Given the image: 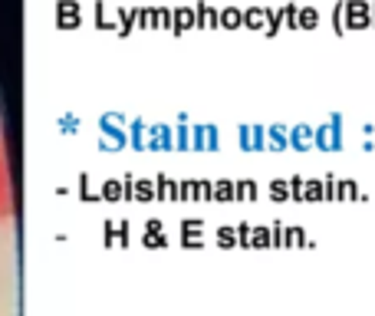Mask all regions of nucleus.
<instances>
[{"label":"nucleus","mask_w":375,"mask_h":316,"mask_svg":"<svg viewBox=\"0 0 375 316\" xmlns=\"http://www.w3.org/2000/svg\"><path fill=\"white\" fill-rule=\"evenodd\" d=\"M289 152H316V145H313V125H310V122L289 125Z\"/></svg>","instance_id":"nucleus-5"},{"label":"nucleus","mask_w":375,"mask_h":316,"mask_svg":"<svg viewBox=\"0 0 375 316\" xmlns=\"http://www.w3.org/2000/svg\"><path fill=\"white\" fill-rule=\"evenodd\" d=\"M194 23H198L194 7H182V11L175 13V30H188V27H194Z\"/></svg>","instance_id":"nucleus-21"},{"label":"nucleus","mask_w":375,"mask_h":316,"mask_svg":"<svg viewBox=\"0 0 375 316\" xmlns=\"http://www.w3.org/2000/svg\"><path fill=\"white\" fill-rule=\"evenodd\" d=\"M313 201H326V191H322V178H306L303 205H313Z\"/></svg>","instance_id":"nucleus-19"},{"label":"nucleus","mask_w":375,"mask_h":316,"mask_svg":"<svg viewBox=\"0 0 375 316\" xmlns=\"http://www.w3.org/2000/svg\"><path fill=\"white\" fill-rule=\"evenodd\" d=\"M194 17H198V27H217V17H221V11L217 7H211V4H204V0H198L194 4Z\"/></svg>","instance_id":"nucleus-11"},{"label":"nucleus","mask_w":375,"mask_h":316,"mask_svg":"<svg viewBox=\"0 0 375 316\" xmlns=\"http://www.w3.org/2000/svg\"><path fill=\"white\" fill-rule=\"evenodd\" d=\"M280 13V23H283V30H300V4H283V7H277Z\"/></svg>","instance_id":"nucleus-12"},{"label":"nucleus","mask_w":375,"mask_h":316,"mask_svg":"<svg viewBox=\"0 0 375 316\" xmlns=\"http://www.w3.org/2000/svg\"><path fill=\"white\" fill-rule=\"evenodd\" d=\"M273 13H277L273 7H244V27L267 33L270 20H273Z\"/></svg>","instance_id":"nucleus-6"},{"label":"nucleus","mask_w":375,"mask_h":316,"mask_svg":"<svg viewBox=\"0 0 375 316\" xmlns=\"http://www.w3.org/2000/svg\"><path fill=\"white\" fill-rule=\"evenodd\" d=\"M313 145H316V152H343V129H336L329 122L313 125Z\"/></svg>","instance_id":"nucleus-3"},{"label":"nucleus","mask_w":375,"mask_h":316,"mask_svg":"<svg viewBox=\"0 0 375 316\" xmlns=\"http://www.w3.org/2000/svg\"><path fill=\"white\" fill-rule=\"evenodd\" d=\"M17 214V191H13V168H11V149L7 135L0 129V224Z\"/></svg>","instance_id":"nucleus-1"},{"label":"nucleus","mask_w":375,"mask_h":316,"mask_svg":"<svg viewBox=\"0 0 375 316\" xmlns=\"http://www.w3.org/2000/svg\"><path fill=\"white\" fill-rule=\"evenodd\" d=\"M316 240H310V234H306V228H287V234H283V247H313Z\"/></svg>","instance_id":"nucleus-15"},{"label":"nucleus","mask_w":375,"mask_h":316,"mask_svg":"<svg viewBox=\"0 0 375 316\" xmlns=\"http://www.w3.org/2000/svg\"><path fill=\"white\" fill-rule=\"evenodd\" d=\"M332 33L336 36L346 33V0H336V7H332Z\"/></svg>","instance_id":"nucleus-20"},{"label":"nucleus","mask_w":375,"mask_h":316,"mask_svg":"<svg viewBox=\"0 0 375 316\" xmlns=\"http://www.w3.org/2000/svg\"><path fill=\"white\" fill-rule=\"evenodd\" d=\"M322 20V13L316 11V7H310V4H300V30H316Z\"/></svg>","instance_id":"nucleus-18"},{"label":"nucleus","mask_w":375,"mask_h":316,"mask_svg":"<svg viewBox=\"0 0 375 316\" xmlns=\"http://www.w3.org/2000/svg\"><path fill=\"white\" fill-rule=\"evenodd\" d=\"M267 152H289V125L283 122L267 125Z\"/></svg>","instance_id":"nucleus-7"},{"label":"nucleus","mask_w":375,"mask_h":316,"mask_svg":"<svg viewBox=\"0 0 375 316\" xmlns=\"http://www.w3.org/2000/svg\"><path fill=\"white\" fill-rule=\"evenodd\" d=\"M339 201H369V198L359 191V181H353V178H339Z\"/></svg>","instance_id":"nucleus-16"},{"label":"nucleus","mask_w":375,"mask_h":316,"mask_svg":"<svg viewBox=\"0 0 375 316\" xmlns=\"http://www.w3.org/2000/svg\"><path fill=\"white\" fill-rule=\"evenodd\" d=\"M211 185L214 181H194V201H211Z\"/></svg>","instance_id":"nucleus-27"},{"label":"nucleus","mask_w":375,"mask_h":316,"mask_svg":"<svg viewBox=\"0 0 375 316\" xmlns=\"http://www.w3.org/2000/svg\"><path fill=\"white\" fill-rule=\"evenodd\" d=\"M267 198L273 205H289V181L287 178H273L267 185Z\"/></svg>","instance_id":"nucleus-13"},{"label":"nucleus","mask_w":375,"mask_h":316,"mask_svg":"<svg viewBox=\"0 0 375 316\" xmlns=\"http://www.w3.org/2000/svg\"><path fill=\"white\" fill-rule=\"evenodd\" d=\"M217 244H221V247H237L234 224H224V228H217Z\"/></svg>","instance_id":"nucleus-24"},{"label":"nucleus","mask_w":375,"mask_h":316,"mask_svg":"<svg viewBox=\"0 0 375 316\" xmlns=\"http://www.w3.org/2000/svg\"><path fill=\"white\" fill-rule=\"evenodd\" d=\"M237 149L240 152H267V125H237Z\"/></svg>","instance_id":"nucleus-2"},{"label":"nucleus","mask_w":375,"mask_h":316,"mask_svg":"<svg viewBox=\"0 0 375 316\" xmlns=\"http://www.w3.org/2000/svg\"><path fill=\"white\" fill-rule=\"evenodd\" d=\"M234 234H237V247H240V251H250V247H254V224L237 221V224H234Z\"/></svg>","instance_id":"nucleus-17"},{"label":"nucleus","mask_w":375,"mask_h":316,"mask_svg":"<svg viewBox=\"0 0 375 316\" xmlns=\"http://www.w3.org/2000/svg\"><path fill=\"white\" fill-rule=\"evenodd\" d=\"M260 201V185L254 178H240L234 181V205H254Z\"/></svg>","instance_id":"nucleus-9"},{"label":"nucleus","mask_w":375,"mask_h":316,"mask_svg":"<svg viewBox=\"0 0 375 316\" xmlns=\"http://www.w3.org/2000/svg\"><path fill=\"white\" fill-rule=\"evenodd\" d=\"M211 201H224V205H234V181L231 178H221L211 185Z\"/></svg>","instance_id":"nucleus-14"},{"label":"nucleus","mask_w":375,"mask_h":316,"mask_svg":"<svg viewBox=\"0 0 375 316\" xmlns=\"http://www.w3.org/2000/svg\"><path fill=\"white\" fill-rule=\"evenodd\" d=\"M178 145H182V149H188V145H191V129H182V132H178Z\"/></svg>","instance_id":"nucleus-29"},{"label":"nucleus","mask_w":375,"mask_h":316,"mask_svg":"<svg viewBox=\"0 0 375 316\" xmlns=\"http://www.w3.org/2000/svg\"><path fill=\"white\" fill-rule=\"evenodd\" d=\"M322 191H326V201H339V178L332 172L322 178Z\"/></svg>","instance_id":"nucleus-23"},{"label":"nucleus","mask_w":375,"mask_h":316,"mask_svg":"<svg viewBox=\"0 0 375 316\" xmlns=\"http://www.w3.org/2000/svg\"><path fill=\"white\" fill-rule=\"evenodd\" d=\"M283 234H287V224H283V221H273V228H270V244H273V247H283Z\"/></svg>","instance_id":"nucleus-26"},{"label":"nucleus","mask_w":375,"mask_h":316,"mask_svg":"<svg viewBox=\"0 0 375 316\" xmlns=\"http://www.w3.org/2000/svg\"><path fill=\"white\" fill-rule=\"evenodd\" d=\"M365 27H372L369 0H346V33L349 30H365Z\"/></svg>","instance_id":"nucleus-4"},{"label":"nucleus","mask_w":375,"mask_h":316,"mask_svg":"<svg viewBox=\"0 0 375 316\" xmlns=\"http://www.w3.org/2000/svg\"><path fill=\"white\" fill-rule=\"evenodd\" d=\"M326 122H329V125H336V129H346L343 112H329V116H326Z\"/></svg>","instance_id":"nucleus-28"},{"label":"nucleus","mask_w":375,"mask_h":316,"mask_svg":"<svg viewBox=\"0 0 375 316\" xmlns=\"http://www.w3.org/2000/svg\"><path fill=\"white\" fill-rule=\"evenodd\" d=\"M254 247H273V244H270V228L267 224H254Z\"/></svg>","instance_id":"nucleus-25"},{"label":"nucleus","mask_w":375,"mask_h":316,"mask_svg":"<svg viewBox=\"0 0 375 316\" xmlns=\"http://www.w3.org/2000/svg\"><path fill=\"white\" fill-rule=\"evenodd\" d=\"M217 27H224V30H240L244 27V7H221V17H217Z\"/></svg>","instance_id":"nucleus-10"},{"label":"nucleus","mask_w":375,"mask_h":316,"mask_svg":"<svg viewBox=\"0 0 375 316\" xmlns=\"http://www.w3.org/2000/svg\"><path fill=\"white\" fill-rule=\"evenodd\" d=\"M362 135H365V139H372V135H375V125H372V122H365V125H362Z\"/></svg>","instance_id":"nucleus-30"},{"label":"nucleus","mask_w":375,"mask_h":316,"mask_svg":"<svg viewBox=\"0 0 375 316\" xmlns=\"http://www.w3.org/2000/svg\"><path fill=\"white\" fill-rule=\"evenodd\" d=\"M194 149L198 152H217L221 149V135L214 125H198L194 129Z\"/></svg>","instance_id":"nucleus-8"},{"label":"nucleus","mask_w":375,"mask_h":316,"mask_svg":"<svg viewBox=\"0 0 375 316\" xmlns=\"http://www.w3.org/2000/svg\"><path fill=\"white\" fill-rule=\"evenodd\" d=\"M369 17H372V27H375V0H369Z\"/></svg>","instance_id":"nucleus-31"},{"label":"nucleus","mask_w":375,"mask_h":316,"mask_svg":"<svg viewBox=\"0 0 375 316\" xmlns=\"http://www.w3.org/2000/svg\"><path fill=\"white\" fill-rule=\"evenodd\" d=\"M287 181H289V201H293V205H300V201H303V191H306V178L293 174V178H287Z\"/></svg>","instance_id":"nucleus-22"}]
</instances>
